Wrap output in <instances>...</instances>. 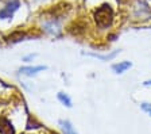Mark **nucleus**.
Returning a JSON list of instances; mask_svg holds the SVG:
<instances>
[{
	"label": "nucleus",
	"mask_w": 151,
	"mask_h": 134,
	"mask_svg": "<svg viewBox=\"0 0 151 134\" xmlns=\"http://www.w3.org/2000/svg\"><path fill=\"white\" fill-rule=\"evenodd\" d=\"M0 134H15L14 126L6 118H0Z\"/></svg>",
	"instance_id": "4"
},
{
	"label": "nucleus",
	"mask_w": 151,
	"mask_h": 134,
	"mask_svg": "<svg viewBox=\"0 0 151 134\" xmlns=\"http://www.w3.org/2000/svg\"><path fill=\"white\" fill-rule=\"evenodd\" d=\"M26 35H24V33H20V31H16V33H14V34H11L8 37V39L11 42H19V41H23V38H24Z\"/></svg>",
	"instance_id": "9"
},
{
	"label": "nucleus",
	"mask_w": 151,
	"mask_h": 134,
	"mask_svg": "<svg viewBox=\"0 0 151 134\" xmlns=\"http://www.w3.org/2000/svg\"><path fill=\"white\" fill-rule=\"evenodd\" d=\"M35 56H37V54H30V56H27V57H24V58H23V60H24V61L32 60V58H35Z\"/></svg>",
	"instance_id": "11"
},
{
	"label": "nucleus",
	"mask_w": 151,
	"mask_h": 134,
	"mask_svg": "<svg viewBox=\"0 0 151 134\" xmlns=\"http://www.w3.org/2000/svg\"><path fill=\"white\" fill-rule=\"evenodd\" d=\"M57 98H58V100H60V102L62 103L63 106H66V107H72V99H70V98H69L68 95H66V93H63V92H58Z\"/></svg>",
	"instance_id": "8"
},
{
	"label": "nucleus",
	"mask_w": 151,
	"mask_h": 134,
	"mask_svg": "<svg viewBox=\"0 0 151 134\" xmlns=\"http://www.w3.org/2000/svg\"><path fill=\"white\" fill-rule=\"evenodd\" d=\"M19 6H20L19 0H11L9 3H7L0 10V19H9V18H12L15 11H18Z\"/></svg>",
	"instance_id": "2"
},
{
	"label": "nucleus",
	"mask_w": 151,
	"mask_h": 134,
	"mask_svg": "<svg viewBox=\"0 0 151 134\" xmlns=\"http://www.w3.org/2000/svg\"><path fill=\"white\" fill-rule=\"evenodd\" d=\"M47 69L45 65H39V67H23L19 69V73L24 75V76H35L37 73L42 72V70Z\"/></svg>",
	"instance_id": "3"
},
{
	"label": "nucleus",
	"mask_w": 151,
	"mask_h": 134,
	"mask_svg": "<svg viewBox=\"0 0 151 134\" xmlns=\"http://www.w3.org/2000/svg\"><path fill=\"white\" fill-rule=\"evenodd\" d=\"M143 84H145V85H151V80H147V81H145Z\"/></svg>",
	"instance_id": "12"
},
{
	"label": "nucleus",
	"mask_w": 151,
	"mask_h": 134,
	"mask_svg": "<svg viewBox=\"0 0 151 134\" xmlns=\"http://www.w3.org/2000/svg\"><path fill=\"white\" fill-rule=\"evenodd\" d=\"M131 67H132L131 61H122V62H119V64H113L112 70L116 75H122V73H124L127 69H129Z\"/></svg>",
	"instance_id": "5"
},
{
	"label": "nucleus",
	"mask_w": 151,
	"mask_h": 134,
	"mask_svg": "<svg viewBox=\"0 0 151 134\" xmlns=\"http://www.w3.org/2000/svg\"><path fill=\"white\" fill-rule=\"evenodd\" d=\"M140 107H142V110H143V111L147 112V114L151 117V103L143 102V103H140Z\"/></svg>",
	"instance_id": "10"
},
{
	"label": "nucleus",
	"mask_w": 151,
	"mask_h": 134,
	"mask_svg": "<svg viewBox=\"0 0 151 134\" xmlns=\"http://www.w3.org/2000/svg\"><path fill=\"white\" fill-rule=\"evenodd\" d=\"M119 51L120 50H115V51H112V53H109V54H97V53H84V54L92 56V57L97 58V60H101V61H109L116 57V56L119 54Z\"/></svg>",
	"instance_id": "6"
},
{
	"label": "nucleus",
	"mask_w": 151,
	"mask_h": 134,
	"mask_svg": "<svg viewBox=\"0 0 151 134\" xmlns=\"http://www.w3.org/2000/svg\"><path fill=\"white\" fill-rule=\"evenodd\" d=\"M60 125H61V127H62V130H63L65 134H77L76 130H74V127H73V125L70 123L69 121H63V119H61Z\"/></svg>",
	"instance_id": "7"
},
{
	"label": "nucleus",
	"mask_w": 151,
	"mask_h": 134,
	"mask_svg": "<svg viewBox=\"0 0 151 134\" xmlns=\"http://www.w3.org/2000/svg\"><path fill=\"white\" fill-rule=\"evenodd\" d=\"M94 22L100 29H108L113 22V10L109 4H103L94 11Z\"/></svg>",
	"instance_id": "1"
}]
</instances>
